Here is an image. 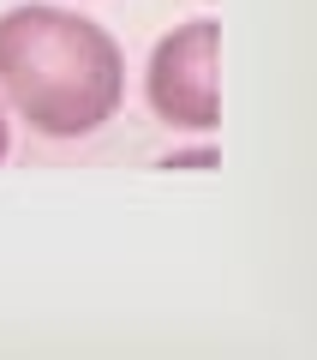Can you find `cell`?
<instances>
[{
    "mask_svg": "<svg viewBox=\"0 0 317 360\" xmlns=\"http://www.w3.org/2000/svg\"><path fill=\"white\" fill-rule=\"evenodd\" d=\"M216 18H186L174 25L144 60V103L162 127L174 132H216L222 103H216Z\"/></svg>",
    "mask_w": 317,
    "mask_h": 360,
    "instance_id": "cell-2",
    "label": "cell"
},
{
    "mask_svg": "<svg viewBox=\"0 0 317 360\" xmlns=\"http://www.w3.org/2000/svg\"><path fill=\"white\" fill-rule=\"evenodd\" d=\"M6 150H13V127H6V103H0V162H6Z\"/></svg>",
    "mask_w": 317,
    "mask_h": 360,
    "instance_id": "cell-3",
    "label": "cell"
},
{
    "mask_svg": "<svg viewBox=\"0 0 317 360\" xmlns=\"http://www.w3.org/2000/svg\"><path fill=\"white\" fill-rule=\"evenodd\" d=\"M0 103L42 139H90L126 103V54L78 6L0 13Z\"/></svg>",
    "mask_w": 317,
    "mask_h": 360,
    "instance_id": "cell-1",
    "label": "cell"
}]
</instances>
